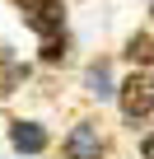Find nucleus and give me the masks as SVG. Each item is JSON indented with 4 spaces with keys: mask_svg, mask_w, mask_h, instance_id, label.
<instances>
[{
    "mask_svg": "<svg viewBox=\"0 0 154 159\" xmlns=\"http://www.w3.org/2000/svg\"><path fill=\"white\" fill-rule=\"evenodd\" d=\"M117 103H121V117H126V122H140V117H149V112H154V80L135 70L126 84L117 89Z\"/></svg>",
    "mask_w": 154,
    "mask_h": 159,
    "instance_id": "f257e3e1",
    "label": "nucleus"
},
{
    "mask_svg": "<svg viewBox=\"0 0 154 159\" xmlns=\"http://www.w3.org/2000/svg\"><path fill=\"white\" fill-rule=\"evenodd\" d=\"M14 5L24 10V24L47 42V38H56L61 33V19H65V10H61V0H14Z\"/></svg>",
    "mask_w": 154,
    "mask_h": 159,
    "instance_id": "f03ea898",
    "label": "nucleus"
},
{
    "mask_svg": "<svg viewBox=\"0 0 154 159\" xmlns=\"http://www.w3.org/2000/svg\"><path fill=\"white\" fill-rule=\"evenodd\" d=\"M98 154H103V136L94 122H80L65 136V159H98Z\"/></svg>",
    "mask_w": 154,
    "mask_h": 159,
    "instance_id": "7ed1b4c3",
    "label": "nucleus"
},
{
    "mask_svg": "<svg viewBox=\"0 0 154 159\" xmlns=\"http://www.w3.org/2000/svg\"><path fill=\"white\" fill-rule=\"evenodd\" d=\"M10 145L24 150V154H42V150H47V131H42L37 122H14V126H10Z\"/></svg>",
    "mask_w": 154,
    "mask_h": 159,
    "instance_id": "20e7f679",
    "label": "nucleus"
},
{
    "mask_svg": "<svg viewBox=\"0 0 154 159\" xmlns=\"http://www.w3.org/2000/svg\"><path fill=\"white\" fill-rule=\"evenodd\" d=\"M84 84H89V94H98V98H112V94H117V89H112V70H108V61H94V66H89Z\"/></svg>",
    "mask_w": 154,
    "mask_h": 159,
    "instance_id": "39448f33",
    "label": "nucleus"
},
{
    "mask_svg": "<svg viewBox=\"0 0 154 159\" xmlns=\"http://www.w3.org/2000/svg\"><path fill=\"white\" fill-rule=\"evenodd\" d=\"M126 61H131V66H154V38H149V33H135V38L126 42Z\"/></svg>",
    "mask_w": 154,
    "mask_h": 159,
    "instance_id": "423d86ee",
    "label": "nucleus"
},
{
    "mask_svg": "<svg viewBox=\"0 0 154 159\" xmlns=\"http://www.w3.org/2000/svg\"><path fill=\"white\" fill-rule=\"evenodd\" d=\"M61 56H65V33H56V38L42 42V61H47V66H56Z\"/></svg>",
    "mask_w": 154,
    "mask_h": 159,
    "instance_id": "0eeeda50",
    "label": "nucleus"
},
{
    "mask_svg": "<svg viewBox=\"0 0 154 159\" xmlns=\"http://www.w3.org/2000/svg\"><path fill=\"white\" fill-rule=\"evenodd\" d=\"M140 154H145V159H154V131H149V136L140 140Z\"/></svg>",
    "mask_w": 154,
    "mask_h": 159,
    "instance_id": "6e6552de",
    "label": "nucleus"
}]
</instances>
